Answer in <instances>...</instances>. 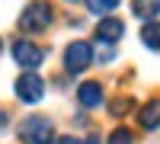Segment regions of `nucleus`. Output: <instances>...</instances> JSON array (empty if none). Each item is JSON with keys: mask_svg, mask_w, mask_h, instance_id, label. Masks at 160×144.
<instances>
[{"mask_svg": "<svg viewBox=\"0 0 160 144\" xmlns=\"http://www.w3.org/2000/svg\"><path fill=\"white\" fill-rule=\"evenodd\" d=\"M77 99H80V106H83V109H96L99 102H102V87H99L96 80L80 83V90H77Z\"/></svg>", "mask_w": 160, "mask_h": 144, "instance_id": "nucleus-7", "label": "nucleus"}, {"mask_svg": "<svg viewBox=\"0 0 160 144\" xmlns=\"http://www.w3.org/2000/svg\"><path fill=\"white\" fill-rule=\"evenodd\" d=\"M131 13H135L138 19H144V22H154L160 16V0H135V3H131Z\"/></svg>", "mask_w": 160, "mask_h": 144, "instance_id": "nucleus-9", "label": "nucleus"}, {"mask_svg": "<svg viewBox=\"0 0 160 144\" xmlns=\"http://www.w3.org/2000/svg\"><path fill=\"white\" fill-rule=\"evenodd\" d=\"M122 32H125V22L115 19V16H106V19L96 26V38H99V42H106V45L118 42V38H122Z\"/></svg>", "mask_w": 160, "mask_h": 144, "instance_id": "nucleus-6", "label": "nucleus"}, {"mask_svg": "<svg viewBox=\"0 0 160 144\" xmlns=\"http://www.w3.org/2000/svg\"><path fill=\"white\" fill-rule=\"evenodd\" d=\"M13 61H16L19 67L32 71V67H38V64L45 61V51L35 42H29V38H16V42H13Z\"/></svg>", "mask_w": 160, "mask_h": 144, "instance_id": "nucleus-4", "label": "nucleus"}, {"mask_svg": "<svg viewBox=\"0 0 160 144\" xmlns=\"http://www.w3.org/2000/svg\"><path fill=\"white\" fill-rule=\"evenodd\" d=\"M109 144H131V132L128 128H115L109 135Z\"/></svg>", "mask_w": 160, "mask_h": 144, "instance_id": "nucleus-12", "label": "nucleus"}, {"mask_svg": "<svg viewBox=\"0 0 160 144\" xmlns=\"http://www.w3.org/2000/svg\"><path fill=\"white\" fill-rule=\"evenodd\" d=\"M19 138H22V144H48L55 138V128L45 115H29V119L19 122Z\"/></svg>", "mask_w": 160, "mask_h": 144, "instance_id": "nucleus-2", "label": "nucleus"}, {"mask_svg": "<svg viewBox=\"0 0 160 144\" xmlns=\"http://www.w3.org/2000/svg\"><path fill=\"white\" fill-rule=\"evenodd\" d=\"M128 106H131V99H112V109H109V112H112V115H125Z\"/></svg>", "mask_w": 160, "mask_h": 144, "instance_id": "nucleus-13", "label": "nucleus"}, {"mask_svg": "<svg viewBox=\"0 0 160 144\" xmlns=\"http://www.w3.org/2000/svg\"><path fill=\"white\" fill-rule=\"evenodd\" d=\"M90 61H93V45L90 42H71L68 48H64V71L68 74L87 71Z\"/></svg>", "mask_w": 160, "mask_h": 144, "instance_id": "nucleus-3", "label": "nucleus"}, {"mask_svg": "<svg viewBox=\"0 0 160 144\" xmlns=\"http://www.w3.org/2000/svg\"><path fill=\"white\" fill-rule=\"evenodd\" d=\"M51 19H55V13H51V7L45 3V0H35V3H29L22 10V16H19V29L22 32H45Z\"/></svg>", "mask_w": 160, "mask_h": 144, "instance_id": "nucleus-1", "label": "nucleus"}, {"mask_svg": "<svg viewBox=\"0 0 160 144\" xmlns=\"http://www.w3.org/2000/svg\"><path fill=\"white\" fill-rule=\"evenodd\" d=\"M138 122H141V128H148V132L160 128V99H151L148 106L138 112Z\"/></svg>", "mask_w": 160, "mask_h": 144, "instance_id": "nucleus-8", "label": "nucleus"}, {"mask_svg": "<svg viewBox=\"0 0 160 144\" xmlns=\"http://www.w3.org/2000/svg\"><path fill=\"white\" fill-rule=\"evenodd\" d=\"M48 144H77V141H74V138H68V135H55Z\"/></svg>", "mask_w": 160, "mask_h": 144, "instance_id": "nucleus-14", "label": "nucleus"}, {"mask_svg": "<svg viewBox=\"0 0 160 144\" xmlns=\"http://www.w3.org/2000/svg\"><path fill=\"white\" fill-rule=\"evenodd\" d=\"M118 7V0H87V10L96 13V16H102V13H112Z\"/></svg>", "mask_w": 160, "mask_h": 144, "instance_id": "nucleus-11", "label": "nucleus"}, {"mask_svg": "<svg viewBox=\"0 0 160 144\" xmlns=\"http://www.w3.org/2000/svg\"><path fill=\"white\" fill-rule=\"evenodd\" d=\"M0 48H3V42H0Z\"/></svg>", "mask_w": 160, "mask_h": 144, "instance_id": "nucleus-16", "label": "nucleus"}, {"mask_svg": "<svg viewBox=\"0 0 160 144\" xmlns=\"http://www.w3.org/2000/svg\"><path fill=\"white\" fill-rule=\"evenodd\" d=\"M77 144H99V135H87L83 141H77Z\"/></svg>", "mask_w": 160, "mask_h": 144, "instance_id": "nucleus-15", "label": "nucleus"}, {"mask_svg": "<svg viewBox=\"0 0 160 144\" xmlns=\"http://www.w3.org/2000/svg\"><path fill=\"white\" fill-rule=\"evenodd\" d=\"M141 42L148 45L151 51H160V22H148L141 29Z\"/></svg>", "mask_w": 160, "mask_h": 144, "instance_id": "nucleus-10", "label": "nucleus"}, {"mask_svg": "<svg viewBox=\"0 0 160 144\" xmlns=\"http://www.w3.org/2000/svg\"><path fill=\"white\" fill-rule=\"evenodd\" d=\"M13 90H16V96H19V102H38L45 96V80L38 74H32V71H26L16 83H13Z\"/></svg>", "mask_w": 160, "mask_h": 144, "instance_id": "nucleus-5", "label": "nucleus"}]
</instances>
